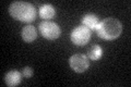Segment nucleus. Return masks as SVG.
I'll list each match as a JSON object with an SVG mask.
<instances>
[{"mask_svg": "<svg viewBox=\"0 0 131 87\" xmlns=\"http://www.w3.org/2000/svg\"><path fill=\"white\" fill-rule=\"evenodd\" d=\"M37 37V31L36 28L32 25H26L23 27L22 30V38L26 43H32L34 41Z\"/></svg>", "mask_w": 131, "mask_h": 87, "instance_id": "obj_7", "label": "nucleus"}, {"mask_svg": "<svg viewBox=\"0 0 131 87\" xmlns=\"http://www.w3.org/2000/svg\"><path fill=\"white\" fill-rule=\"evenodd\" d=\"M56 11L51 5H44L39 9V15L44 20H50L55 16Z\"/></svg>", "mask_w": 131, "mask_h": 87, "instance_id": "obj_9", "label": "nucleus"}, {"mask_svg": "<svg viewBox=\"0 0 131 87\" xmlns=\"http://www.w3.org/2000/svg\"><path fill=\"white\" fill-rule=\"evenodd\" d=\"M102 56H103V49H102L101 46H97V45H95V46H93L92 48L89 49L88 57L91 60H93V61L98 60Z\"/></svg>", "mask_w": 131, "mask_h": 87, "instance_id": "obj_10", "label": "nucleus"}, {"mask_svg": "<svg viewBox=\"0 0 131 87\" xmlns=\"http://www.w3.org/2000/svg\"><path fill=\"white\" fill-rule=\"evenodd\" d=\"M21 80H22V74L19 71H15V70H12V71L8 72L6 74V77H5V82L8 86L19 85Z\"/></svg>", "mask_w": 131, "mask_h": 87, "instance_id": "obj_6", "label": "nucleus"}, {"mask_svg": "<svg viewBox=\"0 0 131 87\" xmlns=\"http://www.w3.org/2000/svg\"><path fill=\"white\" fill-rule=\"evenodd\" d=\"M9 12L13 19L25 23H31L36 18V10L34 6L24 1H15L11 3Z\"/></svg>", "mask_w": 131, "mask_h": 87, "instance_id": "obj_1", "label": "nucleus"}, {"mask_svg": "<svg viewBox=\"0 0 131 87\" xmlns=\"http://www.w3.org/2000/svg\"><path fill=\"white\" fill-rule=\"evenodd\" d=\"M39 32L45 38L49 40L57 39L60 36V27L56 23L50 22V21H44L39 24Z\"/></svg>", "mask_w": 131, "mask_h": 87, "instance_id": "obj_4", "label": "nucleus"}, {"mask_svg": "<svg viewBox=\"0 0 131 87\" xmlns=\"http://www.w3.org/2000/svg\"><path fill=\"white\" fill-rule=\"evenodd\" d=\"M91 38V30L86 26H78L71 33V40L77 46H84Z\"/></svg>", "mask_w": 131, "mask_h": 87, "instance_id": "obj_3", "label": "nucleus"}, {"mask_svg": "<svg viewBox=\"0 0 131 87\" xmlns=\"http://www.w3.org/2000/svg\"><path fill=\"white\" fill-rule=\"evenodd\" d=\"M100 37L106 40H113L119 37L122 32V25L119 20L115 18H107L98 24L96 28Z\"/></svg>", "mask_w": 131, "mask_h": 87, "instance_id": "obj_2", "label": "nucleus"}, {"mask_svg": "<svg viewBox=\"0 0 131 87\" xmlns=\"http://www.w3.org/2000/svg\"><path fill=\"white\" fill-rule=\"evenodd\" d=\"M82 23H83L84 26H86L90 30H96L98 24H100V21H98V18L94 14H86L83 16L82 19Z\"/></svg>", "mask_w": 131, "mask_h": 87, "instance_id": "obj_8", "label": "nucleus"}, {"mask_svg": "<svg viewBox=\"0 0 131 87\" xmlns=\"http://www.w3.org/2000/svg\"><path fill=\"white\" fill-rule=\"evenodd\" d=\"M23 75L25 77H31L33 75V69L30 67H26L23 69Z\"/></svg>", "mask_w": 131, "mask_h": 87, "instance_id": "obj_11", "label": "nucleus"}, {"mask_svg": "<svg viewBox=\"0 0 131 87\" xmlns=\"http://www.w3.org/2000/svg\"><path fill=\"white\" fill-rule=\"evenodd\" d=\"M69 63H70V67L73 71L78 73L85 72L90 67L89 58L84 55H81V53H77V55L72 56L69 60Z\"/></svg>", "mask_w": 131, "mask_h": 87, "instance_id": "obj_5", "label": "nucleus"}]
</instances>
